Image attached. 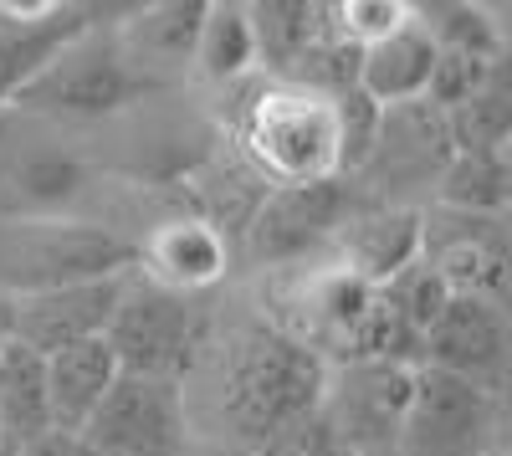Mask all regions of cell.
Masks as SVG:
<instances>
[{"label": "cell", "instance_id": "obj_28", "mask_svg": "<svg viewBox=\"0 0 512 456\" xmlns=\"http://www.w3.org/2000/svg\"><path fill=\"white\" fill-rule=\"evenodd\" d=\"M379 293H384V303H390L410 328H415V334L425 339V328H431L436 318H441V308L451 303V287L441 282V272L431 267V262H410L400 277H390V282H384L379 287Z\"/></svg>", "mask_w": 512, "mask_h": 456}, {"label": "cell", "instance_id": "obj_26", "mask_svg": "<svg viewBox=\"0 0 512 456\" xmlns=\"http://www.w3.org/2000/svg\"><path fill=\"white\" fill-rule=\"evenodd\" d=\"M200 21H205V0H175V6H154L144 11L134 26L123 31L128 52L144 67V57H195V36H200Z\"/></svg>", "mask_w": 512, "mask_h": 456}, {"label": "cell", "instance_id": "obj_6", "mask_svg": "<svg viewBox=\"0 0 512 456\" xmlns=\"http://www.w3.org/2000/svg\"><path fill=\"white\" fill-rule=\"evenodd\" d=\"M354 180H313V185H272L262 211L241 231V252L256 267H308L328 252L338 226L354 211Z\"/></svg>", "mask_w": 512, "mask_h": 456}, {"label": "cell", "instance_id": "obj_24", "mask_svg": "<svg viewBox=\"0 0 512 456\" xmlns=\"http://www.w3.org/2000/svg\"><path fill=\"white\" fill-rule=\"evenodd\" d=\"M200 77L210 82H236L256 67V41H251V21L246 6L236 0H205V21L195 36V57Z\"/></svg>", "mask_w": 512, "mask_h": 456}, {"label": "cell", "instance_id": "obj_4", "mask_svg": "<svg viewBox=\"0 0 512 456\" xmlns=\"http://www.w3.org/2000/svg\"><path fill=\"white\" fill-rule=\"evenodd\" d=\"M241 159L267 185H313L338 175V113L333 98L267 82L241 108Z\"/></svg>", "mask_w": 512, "mask_h": 456}, {"label": "cell", "instance_id": "obj_10", "mask_svg": "<svg viewBox=\"0 0 512 456\" xmlns=\"http://www.w3.org/2000/svg\"><path fill=\"white\" fill-rule=\"evenodd\" d=\"M492 431V395L446 369H415V395L395 451L400 456H482Z\"/></svg>", "mask_w": 512, "mask_h": 456}, {"label": "cell", "instance_id": "obj_21", "mask_svg": "<svg viewBox=\"0 0 512 456\" xmlns=\"http://www.w3.org/2000/svg\"><path fill=\"white\" fill-rule=\"evenodd\" d=\"M41 431H52L47 359L0 334V436H11L21 446Z\"/></svg>", "mask_w": 512, "mask_h": 456}, {"label": "cell", "instance_id": "obj_30", "mask_svg": "<svg viewBox=\"0 0 512 456\" xmlns=\"http://www.w3.org/2000/svg\"><path fill=\"white\" fill-rule=\"evenodd\" d=\"M410 16H415V6H405V0H338V6H333L338 31H344L349 41H359V47L400 31Z\"/></svg>", "mask_w": 512, "mask_h": 456}, {"label": "cell", "instance_id": "obj_34", "mask_svg": "<svg viewBox=\"0 0 512 456\" xmlns=\"http://www.w3.org/2000/svg\"><path fill=\"white\" fill-rule=\"evenodd\" d=\"M354 456H400V451L390 446V451H354Z\"/></svg>", "mask_w": 512, "mask_h": 456}, {"label": "cell", "instance_id": "obj_18", "mask_svg": "<svg viewBox=\"0 0 512 456\" xmlns=\"http://www.w3.org/2000/svg\"><path fill=\"white\" fill-rule=\"evenodd\" d=\"M436 41L431 31H425L415 16L379 36L364 47L359 57V93L379 108H405V103H425V93H431V77H436Z\"/></svg>", "mask_w": 512, "mask_h": 456}, {"label": "cell", "instance_id": "obj_3", "mask_svg": "<svg viewBox=\"0 0 512 456\" xmlns=\"http://www.w3.org/2000/svg\"><path fill=\"white\" fill-rule=\"evenodd\" d=\"M93 190V159L77 144L72 123L31 113L21 103L0 108V216H72Z\"/></svg>", "mask_w": 512, "mask_h": 456}, {"label": "cell", "instance_id": "obj_7", "mask_svg": "<svg viewBox=\"0 0 512 456\" xmlns=\"http://www.w3.org/2000/svg\"><path fill=\"white\" fill-rule=\"evenodd\" d=\"M103 339L123 375L185 380V369L195 359V303L149 282L144 272H134Z\"/></svg>", "mask_w": 512, "mask_h": 456}, {"label": "cell", "instance_id": "obj_11", "mask_svg": "<svg viewBox=\"0 0 512 456\" xmlns=\"http://www.w3.org/2000/svg\"><path fill=\"white\" fill-rule=\"evenodd\" d=\"M134 272L77 282V287H57V293H36V298H11L6 339L36 349L41 359L67 349V344H82V339H103L108 323H113V308H118V298H123V287H128Z\"/></svg>", "mask_w": 512, "mask_h": 456}, {"label": "cell", "instance_id": "obj_9", "mask_svg": "<svg viewBox=\"0 0 512 456\" xmlns=\"http://www.w3.org/2000/svg\"><path fill=\"white\" fill-rule=\"evenodd\" d=\"M98 456H185L190 451V405L180 380L118 375L93 421L82 426Z\"/></svg>", "mask_w": 512, "mask_h": 456}, {"label": "cell", "instance_id": "obj_1", "mask_svg": "<svg viewBox=\"0 0 512 456\" xmlns=\"http://www.w3.org/2000/svg\"><path fill=\"white\" fill-rule=\"evenodd\" d=\"M328 364L277 323H246L221 344L210 364V441L256 451L282 421L323 400Z\"/></svg>", "mask_w": 512, "mask_h": 456}, {"label": "cell", "instance_id": "obj_29", "mask_svg": "<svg viewBox=\"0 0 512 456\" xmlns=\"http://www.w3.org/2000/svg\"><path fill=\"white\" fill-rule=\"evenodd\" d=\"M256 456H354V451L338 441V431L323 416V405H313L303 416L282 421L262 446H256Z\"/></svg>", "mask_w": 512, "mask_h": 456}, {"label": "cell", "instance_id": "obj_33", "mask_svg": "<svg viewBox=\"0 0 512 456\" xmlns=\"http://www.w3.org/2000/svg\"><path fill=\"white\" fill-rule=\"evenodd\" d=\"M0 456H21V446H16L11 436H0Z\"/></svg>", "mask_w": 512, "mask_h": 456}, {"label": "cell", "instance_id": "obj_16", "mask_svg": "<svg viewBox=\"0 0 512 456\" xmlns=\"http://www.w3.org/2000/svg\"><path fill=\"white\" fill-rule=\"evenodd\" d=\"M88 26V6H0V108Z\"/></svg>", "mask_w": 512, "mask_h": 456}, {"label": "cell", "instance_id": "obj_31", "mask_svg": "<svg viewBox=\"0 0 512 456\" xmlns=\"http://www.w3.org/2000/svg\"><path fill=\"white\" fill-rule=\"evenodd\" d=\"M21 456H98V446L82 436V431H62V426H52V431H41V436L21 441Z\"/></svg>", "mask_w": 512, "mask_h": 456}, {"label": "cell", "instance_id": "obj_25", "mask_svg": "<svg viewBox=\"0 0 512 456\" xmlns=\"http://www.w3.org/2000/svg\"><path fill=\"white\" fill-rule=\"evenodd\" d=\"M267 180L251 170L246 159H216L205 170V185H200V221L205 226H216L226 241L251 226V216L262 211V200H267Z\"/></svg>", "mask_w": 512, "mask_h": 456}, {"label": "cell", "instance_id": "obj_12", "mask_svg": "<svg viewBox=\"0 0 512 456\" xmlns=\"http://www.w3.org/2000/svg\"><path fill=\"white\" fill-rule=\"evenodd\" d=\"M333 262L354 272L369 287H384L390 277H400L410 262H420L425 252V211L400 200H379V205H354L349 221L333 236Z\"/></svg>", "mask_w": 512, "mask_h": 456}, {"label": "cell", "instance_id": "obj_35", "mask_svg": "<svg viewBox=\"0 0 512 456\" xmlns=\"http://www.w3.org/2000/svg\"><path fill=\"white\" fill-rule=\"evenodd\" d=\"M502 154H507V159H512V139H507V149H502Z\"/></svg>", "mask_w": 512, "mask_h": 456}, {"label": "cell", "instance_id": "obj_5", "mask_svg": "<svg viewBox=\"0 0 512 456\" xmlns=\"http://www.w3.org/2000/svg\"><path fill=\"white\" fill-rule=\"evenodd\" d=\"M144 88H149V77L134 62V52H128L123 31H93L88 26L26 82L16 93V103L31 108V113L77 123V118H108V113L128 108Z\"/></svg>", "mask_w": 512, "mask_h": 456}, {"label": "cell", "instance_id": "obj_13", "mask_svg": "<svg viewBox=\"0 0 512 456\" xmlns=\"http://www.w3.org/2000/svg\"><path fill=\"white\" fill-rule=\"evenodd\" d=\"M420 257L441 272V282L451 293H472V298H492L512 267L497 216H456V211H441L436 221L425 216V252Z\"/></svg>", "mask_w": 512, "mask_h": 456}, {"label": "cell", "instance_id": "obj_8", "mask_svg": "<svg viewBox=\"0 0 512 456\" xmlns=\"http://www.w3.org/2000/svg\"><path fill=\"white\" fill-rule=\"evenodd\" d=\"M410 395H415V364L344 359V364H328L318 405L349 451H390L400 441Z\"/></svg>", "mask_w": 512, "mask_h": 456}, {"label": "cell", "instance_id": "obj_2", "mask_svg": "<svg viewBox=\"0 0 512 456\" xmlns=\"http://www.w3.org/2000/svg\"><path fill=\"white\" fill-rule=\"evenodd\" d=\"M134 267H139V246L98 221H82V216L11 221V216H0V293L6 298L57 293V287L118 277Z\"/></svg>", "mask_w": 512, "mask_h": 456}, {"label": "cell", "instance_id": "obj_20", "mask_svg": "<svg viewBox=\"0 0 512 456\" xmlns=\"http://www.w3.org/2000/svg\"><path fill=\"white\" fill-rule=\"evenodd\" d=\"M251 41H256V67H267L272 82H282L308 47L333 26V6H308V0H256L246 6Z\"/></svg>", "mask_w": 512, "mask_h": 456}, {"label": "cell", "instance_id": "obj_32", "mask_svg": "<svg viewBox=\"0 0 512 456\" xmlns=\"http://www.w3.org/2000/svg\"><path fill=\"white\" fill-rule=\"evenodd\" d=\"M185 456H256V451L231 446V441H210V436H200V441H190V451H185Z\"/></svg>", "mask_w": 512, "mask_h": 456}, {"label": "cell", "instance_id": "obj_15", "mask_svg": "<svg viewBox=\"0 0 512 456\" xmlns=\"http://www.w3.org/2000/svg\"><path fill=\"white\" fill-rule=\"evenodd\" d=\"M456 144H451V123L436 103H405V108H384L374 154L359 175H379L384 185H410V180H441V170L451 164Z\"/></svg>", "mask_w": 512, "mask_h": 456}, {"label": "cell", "instance_id": "obj_23", "mask_svg": "<svg viewBox=\"0 0 512 456\" xmlns=\"http://www.w3.org/2000/svg\"><path fill=\"white\" fill-rule=\"evenodd\" d=\"M446 123H451L456 149H492V154L507 149V139H512V52H502L492 62L482 88L461 108H451Z\"/></svg>", "mask_w": 512, "mask_h": 456}, {"label": "cell", "instance_id": "obj_19", "mask_svg": "<svg viewBox=\"0 0 512 456\" xmlns=\"http://www.w3.org/2000/svg\"><path fill=\"white\" fill-rule=\"evenodd\" d=\"M118 359L108 349V339H82L67 344L57 354H47V405H52V426L62 431H82L93 421V410L103 405V395L118 385Z\"/></svg>", "mask_w": 512, "mask_h": 456}, {"label": "cell", "instance_id": "obj_17", "mask_svg": "<svg viewBox=\"0 0 512 456\" xmlns=\"http://www.w3.org/2000/svg\"><path fill=\"white\" fill-rule=\"evenodd\" d=\"M139 272L159 287L180 298H195L205 287H216L226 272H231V241L205 226L200 216H185V221H164L149 231V241L139 246Z\"/></svg>", "mask_w": 512, "mask_h": 456}, {"label": "cell", "instance_id": "obj_22", "mask_svg": "<svg viewBox=\"0 0 512 456\" xmlns=\"http://www.w3.org/2000/svg\"><path fill=\"white\" fill-rule=\"evenodd\" d=\"M441 211L456 216H497L512 195V159L492 149H456L436 180Z\"/></svg>", "mask_w": 512, "mask_h": 456}, {"label": "cell", "instance_id": "obj_27", "mask_svg": "<svg viewBox=\"0 0 512 456\" xmlns=\"http://www.w3.org/2000/svg\"><path fill=\"white\" fill-rule=\"evenodd\" d=\"M415 21L431 31L436 52H466V57H502V36L477 6H415Z\"/></svg>", "mask_w": 512, "mask_h": 456}, {"label": "cell", "instance_id": "obj_14", "mask_svg": "<svg viewBox=\"0 0 512 456\" xmlns=\"http://www.w3.org/2000/svg\"><path fill=\"white\" fill-rule=\"evenodd\" d=\"M502 359H507V318L497 313L492 298H472V293H451L441 318L420 339L425 369H446V375L477 380V385Z\"/></svg>", "mask_w": 512, "mask_h": 456}]
</instances>
